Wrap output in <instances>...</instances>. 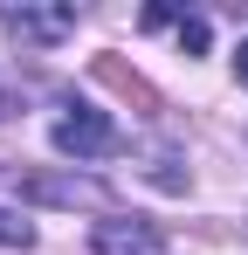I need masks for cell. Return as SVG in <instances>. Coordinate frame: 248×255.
Instances as JSON below:
<instances>
[{"label": "cell", "instance_id": "obj_1", "mask_svg": "<svg viewBox=\"0 0 248 255\" xmlns=\"http://www.w3.org/2000/svg\"><path fill=\"white\" fill-rule=\"evenodd\" d=\"M55 152H69V159H111L118 152V125L97 104H69L55 118Z\"/></svg>", "mask_w": 248, "mask_h": 255}, {"label": "cell", "instance_id": "obj_3", "mask_svg": "<svg viewBox=\"0 0 248 255\" xmlns=\"http://www.w3.org/2000/svg\"><path fill=\"white\" fill-rule=\"evenodd\" d=\"M0 21H7V35H14V42L48 48V42H62V35L76 28V7H7Z\"/></svg>", "mask_w": 248, "mask_h": 255}, {"label": "cell", "instance_id": "obj_2", "mask_svg": "<svg viewBox=\"0 0 248 255\" xmlns=\"http://www.w3.org/2000/svg\"><path fill=\"white\" fill-rule=\"evenodd\" d=\"M90 249L97 255H165V235L152 221H138V214H104L97 235H90Z\"/></svg>", "mask_w": 248, "mask_h": 255}, {"label": "cell", "instance_id": "obj_4", "mask_svg": "<svg viewBox=\"0 0 248 255\" xmlns=\"http://www.w3.org/2000/svg\"><path fill=\"white\" fill-rule=\"evenodd\" d=\"M28 242H35V228H28L21 214H7V207H0V249H28Z\"/></svg>", "mask_w": 248, "mask_h": 255}, {"label": "cell", "instance_id": "obj_5", "mask_svg": "<svg viewBox=\"0 0 248 255\" xmlns=\"http://www.w3.org/2000/svg\"><path fill=\"white\" fill-rule=\"evenodd\" d=\"M235 76H242V83H248V42L235 48Z\"/></svg>", "mask_w": 248, "mask_h": 255}]
</instances>
